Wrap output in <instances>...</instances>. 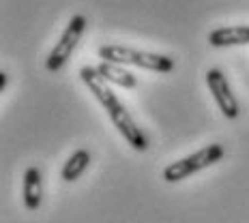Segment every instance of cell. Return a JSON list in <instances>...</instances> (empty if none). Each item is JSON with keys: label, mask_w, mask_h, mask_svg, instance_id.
I'll list each match as a JSON object with an SVG mask.
<instances>
[{"label": "cell", "mask_w": 249, "mask_h": 223, "mask_svg": "<svg viewBox=\"0 0 249 223\" xmlns=\"http://www.w3.org/2000/svg\"><path fill=\"white\" fill-rule=\"evenodd\" d=\"M97 71H99V75L107 82V84L127 88V90H131V88L138 86L136 73H131V71H129L124 65H116V62L101 60L99 65H97Z\"/></svg>", "instance_id": "obj_8"}, {"label": "cell", "mask_w": 249, "mask_h": 223, "mask_svg": "<svg viewBox=\"0 0 249 223\" xmlns=\"http://www.w3.org/2000/svg\"><path fill=\"white\" fill-rule=\"evenodd\" d=\"M22 200H24L26 210H39L41 202H43V172L37 165H30L24 172Z\"/></svg>", "instance_id": "obj_6"}, {"label": "cell", "mask_w": 249, "mask_h": 223, "mask_svg": "<svg viewBox=\"0 0 249 223\" xmlns=\"http://www.w3.org/2000/svg\"><path fill=\"white\" fill-rule=\"evenodd\" d=\"M92 163V153L88 148H77L75 153L69 154L65 163H62V170H60V180L65 183H75V180L82 178V174L90 168Z\"/></svg>", "instance_id": "obj_9"}, {"label": "cell", "mask_w": 249, "mask_h": 223, "mask_svg": "<svg viewBox=\"0 0 249 223\" xmlns=\"http://www.w3.org/2000/svg\"><path fill=\"white\" fill-rule=\"evenodd\" d=\"M80 80L84 82V86L90 90V95L97 99V103L106 110V114L110 116V120L114 124V129L121 133V137L124 142L136 150V153H146L148 150V136L136 122V118L131 116V112L127 110V105L116 97V92L110 88V84L99 75L97 67H82Z\"/></svg>", "instance_id": "obj_1"}, {"label": "cell", "mask_w": 249, "mask_h": 223, "mask_svg": "<svg viewBox=\"0 0 249 223\" xmlns=\"http://www.w3.org/2000/svg\"><path fill=\"white\" fill-rule=\"evenodd\" d=\"M101 60L116 62L124 67H138L144 71H153V73H172L176 69V60L168 54H157V51L136 50L129 45L121 43H106L97 50Z\"/></svg>", "instance_id": "obj_2"}, {"label": "cell", "mask_w": 249, "mask_h": 223, "mask_svg": "<svg viewBox=\"0 0 249 223\" xmlns=\"http://www.w3.org/2000/svg\"><path fill=\"white\" fill-rule=\"evenodd\" d=\"M206 86H209L213 99H215L219 112L224 114V118H228V120L238 118V114H241V105H238V101H236L234 92H232L228 77L224 75V71L215 69V67L206 71Z\"/></svg>", "instance_id": "obj_5"}, {"label": "cell", "mask_w": 249, "mask_h": 223, "mask_svg": "<svg viewBox=\"0 0 249 223\" xmlns=\"http://www.w3.org/2000/svg\"><path fill=\"white\" fill-rule=\"evenodd\" d=\"M7 84H9V75L2 71V73H0V92H4V88H7Z\"/></svg>", "instance_id": "obj_10"}, {"label": "cell", "mask_w": 249, "mask_h": 223, "mask_svg": "<svg viewBox=\"0 0 249 223\" xmlns=\"http://www.w3.org/2000/svg\"><path fill=\"white\" fill-rule=\"evenodd\" d=\"M209 43L213 48H238L249 45V26H219L209 33Z\"/></svg>", "instance_id": "obj_7"}, {"label": "cell", "mask_w": 249, "mask_h": 223, "mask_svg": "<svg viewBox=\"0 0 249 223\" xmlns=\"http://www.w3.org/2000/svg\"><path fill=\"white\" fill-rule=\"evenodd\" d=\"M224 157H226L224 144H217V142L215 144H206V146H202L200 150H196V153H191V154H187V157L178 159V161L168 163L163 168V172H161V178L168 185L183 183V180L191 178V176H196L198 172H202V170L213 168V165L219 163Z\"/></svg>", "instance_id": "obj_3"}, {"label": "cell", "mask_w": 249, "mask_h": 223, "mask_svg": "<svg viewBox=\"0 0 249 223\" xmlns=\"http://www.w3.org/2000/svg\"><path fill=\"white\" fill-rule=\"evenodd\" d=\"M86 24H88V19H86V15H82V13H75L73 17L69 19L65 33L60 34V39L56 41V45L52 48L50 56L45 58V69H48L50 73H58L62 67L67 65V60L73 56L77 43H80L82 34H84V30H86Z\"/></svg>", "instance_id": "obj_4"}]
</instances>
